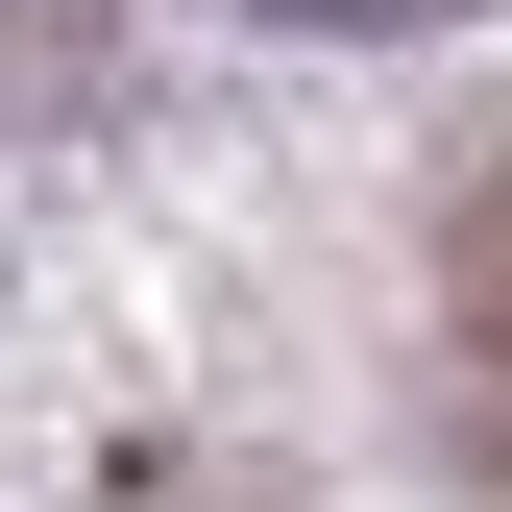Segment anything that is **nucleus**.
I'll list each match as a JSON object with an SVG mask.
<instances>
[{
    "label": "nucleus",
    "mask_w": 512,
    "mask_h": 512,
    "mask_svg": "<svg viewBox=\"0 0 512 512\" xmlns=\"http://www.w3.org/2000/svg\"><path fill=\"white\" fill-rule=\"evenodd\" d=\"M464 342L512 366V171H488V196H464Z\"/></svg>",
    "instance_id": "f257e3e1"
}]
</instances>
